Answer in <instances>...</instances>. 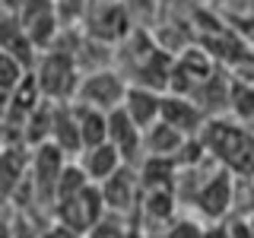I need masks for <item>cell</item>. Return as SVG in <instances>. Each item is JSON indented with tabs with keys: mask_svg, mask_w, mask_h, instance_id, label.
<instances>
[{
	"mask_svg": "<svg viewBox=\"0 0 254 238\" xmlns=\"http://www.w3.org/2000/svg\"><path fill=\"white\" fill-rule=\"evenodd\" d=\"M226 6L235 16H254V0H226Z\"/></svg>",
	"mask_w": 254,
	"mask_h": 238,
	"instance_id": "obj_21",
	"label": "cell"
},
{
	"mask_svg": "<svg viewBox=\"0 0 254 238\" xmlns=\"http://www.w3.org/2000/svg\"><path fill=\"white\" fill-rule=\"evenodd\" d=\"M48 143H54V146H58L67 159H76L79 153H83V140H79V127H76V115H73V102H54Z\"/></svg>",
	"mask_w": 254,
	"mask_h": 238,
	"instance_id": "obj_11",
	"label": "cell"
},
{
	"mask_svg": "<svg viewBox=\"0 0 254 238\" xmlns=\"http://www.w3.org/2000/svg\"><path fill=\"white\" fill-rule=\"evenodd\" d=\"M29 159L22 146H0V197H13L29 178Z\"/></svg>",
	"mask_w": 254,
	"mask_h": 238,
	"instance_id": "obj_14",
	"label": "cell"
},
{
	"mask_svg": "<svg viewBox=\"0 0 254 238\" xmlns=\"http://www.w3.org/2000/svg\"><path fill=\"white\" fill-rule=\"evenodd\" d=\"M0 238H16L13 235V226H10V222H3V219H0Z\"/></svg>",
	"mask_w": 254,
	"mask_h": 238,
	"instance_id": "obj_25",
	"label": "cell"
},
{
	"mask_svg": "<svg viewBox=\"0 0 254 238\" xmlns=\"http://www.w3.org/2000/svg\"><path fill=\"white\" fill-rule=\"evenodd\" d=\"M200 143L206 156L235 178H254V130L235 118H206Z\"/></svg>",
	"mask_w": 254,
	"mask_h": 238,
	"instance_id": "obj_1",
	"label": "cell"
},
{
	"mask_svg": "<svg viewBox=\"0 0 254 238\" xmlns=\"http://www.w3.org/2000/svg\"><path fill=\"white\" fill-rule=\"evenodd\" d=\"M105 216V203H102V194H99V184H86L83 190L64 197V200L54 203V219L61 222L64 229L76 232L83 238L89 229Z\"/></svg>",
	"mask_w": 254,
	"mask_h": 238,
	"instance_id": "obj_7",
	"label": "cell"
},
{
	"mask_svg": "<svg viewBox=\"0 0 254 238\" xmlns=\"http://www.w3.org/2000/svg\"><path fill=\"white\" fill-rule=\"evenodd\" d=\"M102 203H105V213H115V216H130L140 206V175L137 165H121L111 178H105L99 184Z\"/></svg>",
	"mask_w": 254,
	"mask_h": 238,
	"instance_id": "obj_8",
	"label": "cell"
},
{
	"mask_svg": "<svg viewBox=\"0 0 254 238\" xmlns=\"http://www.w3.org/2000/svg\"><path fill=\"white\" fill-rule=\"evenodd\" d=\"M203 238H232L222 222H203Z\"/></svg>",
	"mask_w": 254,
	"mask_h": 238,
	"instance_id": "obj_22",
	"label": "cell"
},
{
	"mask_svg": "<svg viewBox=\"0 0 254 238\" xmlns=\"http://www.w3.org/2000/svg\"><path fill=\"white\" fill-rule=\"evenodd\" d=\"M185 133H178L175 127H169L165 121H156L153 127L143 130V156H159V159H175L178 149L185 146Z\"/></svg>",
	"mask_w": 254,
	"mask_h": 238,
	"instance_id": "obj_17",
	"label": "cell"
},
{
	"mask_svg": "<svg viewBox=\"0 0 254 238\" xmlns=\"http://www.w3.org/2000/svg\"><path fill=\"white\" fill-rule=\"evenodd\" d=\"M42 238H79V235H76V232H70V229H64L61 222H54V226L48 229V232H45Z\"/></svg>",
	"mask_w": 254,
	"mask_h": 238,
	"instance_id": "obj_23",
	"label": "cell"
},
{
	"mask_svg": "<svg viewBox=\"0 0 254 238\" xmlns=\"http://www.w3.org/2000/svg\"><path fill=\"white\" fill-rule=\"evenodd\" d=\"M76 165L83 169V175L92 181V184H102L105 178H111V175L121 169L124 159H121V153H118V149L105 140V143H99V146L83 149V153L76 156Z\"/></svg>",
	"mask_w": 254,
	"mask_h": 238,
	"instance_id": "obj_13",
	"label": "cell"
},
{
	"mask_svg": "<svg viewBox=\"0 0 254 238\" xmlns=\"http://www.w3.org/2000/svg\"><path fill=\"white\" fill-rule=\"evenodd\" d=\"M235 197H238V178L226 169H213L206 178L197 184L190 194L188 206L200 222H222L229 213H235Z\"/></svg>",
	"mask_w": 254,
	"mask_h": 238,
	"instance_id": "obj_3",
	"label": "cell"
},
{
	"mask_svg": "<svg viewBox=\"0 0 254 238\" xmlns=\"http://www.w3.org/2000/svg\"><path fill=\"white\" fill-rule=\"evenodd\" d=\"M108 143L121 153L124 165H140V159H143V130L124 115V108L108 111Z\"/></svg>",
	"mask_w": 254,
	"mask_h": 238,
	"instance_id": "obj_10",
	"label": "cell"
},
{
	"mask_svg": "<svg viewBox=\"0 0 254 238\" xmlns=\"http://www.w3.org/2000/svg\"><path fill=\"white\" fill-rule=\"evenodd\" d=\"M159 121H165L169 127H175L178 133L185 137H200L203 124H206V115L200 111L190 95H181V92H165L162 95V115Z\"/></svg>",
	"mask_w": 254,
	"mask_h": 238,
	"instance_id": "obj_9",
	"label": "cell"
},
{
	"mask_svg": "<svg viewBox=\"0 0 254 238\" xmlns=\"http://www.w3.org/2000/svg\"><path fill=\"white\" fill-rule=\"evenodd\" d=\"M137 213L149 226H169L172 219H178V197L175 190L162 187V190H140V206Z\"/></svg>",
	"mask_w": 254,
	"mask_h": 238,
	"instance_id": "obj_16",
	"label": "cell"
},
{
	"mask_svg": "<svg viewBox=\"0 0 254 238\" xmlns=\"http://www.w3.org/2000/svg\"><path fill=\"white\" fill-rule=\"evenodd\" d=\"M79 29L89 38H95V42L118 48L127 38V32L133 29V19L127 16L121 0H95V3L86 6L83 19H79Z\"/></svg>",
	"mask_w": 254,
	"mask_h": 238,
	"instance_id": "obj_4",
	"label": "cell"
},
{
	"mask_svg": "<svg viewBox=\"0 0 254 238\" xmlns=\"http://www.w3.org/2000/svg\"><path fill=\"white\" fill-rule=\"evenodd\" d=\"M172 3H175V0H162V6H165V10H169V6H172Z\"/></svg>",
	"mask_w": 254,
	"mask_h": 238,
	"instance_id": "obj_26",
	"label": "cell"
},
{
	"mask_svg": "<svg viewBox=\"0 0 254 238\" xmlns=\"http://www.w3.org/2000/svg\"><path fill=\"white\" fill-rule=\"evenodd\" d=\"M127 79L121 76L118 67H102V70H89V73L79 76V86H76V95L73 102H83L89 108H99V111H115L121 108L124 95H127Z\"/></svg>",
	"mask_w": 254,
	"mask_h": 238,
	"instance_id": "obj_5",
	"label": "cell"
},
{
	"mask_svg": "<svg viewBox=\"0 0 254 238\" xmlns=\"http://www.w3.org/2000/svg\"><path fill=\"white\" fill-rule=\"evenodd\" d=\"M0 51L19 58L29 70H32V63H35V58H38L35 45H32L29 35L22 32L19 19H16V13H3V10H0Z\"/></svg>",
	"mask_w": 254,
	"mask_h": 238,
	"instance_id": "obj_15",
	"label": "cell"
},
{
	"mask_svg": "<svg viewBox=\"0 0 254 238\" xmlns=\"http://www.w3.org/2000/svg\"><path fill=\"white\" fill-rule=\"evenodd\" d=\"M159 238H203V222L197 216H178L162 229Z\"/></svg>",
	"mask_w": 254,
	"mask_h": 238,
	"instance_id": "obj_20",
	"label": "cell"
},
{
	"mask_svg": "<svg viewBox=\"0 0 254 238\" xmlns=\"http://www.w3.org/2000/svg\"><path fill=\"white\" fill-rule=\"evenodd\" d=\"M73 115H76V127H79V140H83V149L99 146V143L108 140V115L99 108H89L83 102H73Z\"/></svg>",
	"mask_w": 254,
	"mask_h": 238,
	"instance_id": "obj_18",
	"label": "cell"
},
{
	"mask_svg": "<svg viewBox=\"0 0 254 238\" xmlns=\"http://www.w3.org/2000/svg\"><path fill=\"white\" fill-rule=\"evenodd\" d=\"M35 76V86L42 92L45 102H73L76 86H79V67L73 60L70 51H61V48H48L35 58L29 70Z\"/></svg>",
	"mask_w": 254,
	"mask_h": 238,
	"instance_id": "obj_2",
	"label": "cell"
},
{
	"mask_svg": "<svg viewBox=\"0 0 254 238\" xmlns=\"http://www.w3.org/2000/svg\"><path fill=\"white\" fill-rule=\"evenodd\" d=\"M19 3H22V0H0V10H3V13H16Z\"/></svg>",
	"mask_w": 254,
	"mask_h": 238,
	"instance_id": "obj_24",
	"label": "cell"
},
{
	"mask_svg": "<svg viewBox=\"0 0 254 238\" xmlns=\"http://www.w3.org/2000/svg\"><path fill=\"white\" fill-rule=\"evenodd\" d=\"M26 73H29V67H26L19 58L0 51V95H10L16 86L26 79Z\"/></svg>",
	"mask_w": 254,
	"mask_h": 238,
	"instance_id": "obj_19",
	"label": "cell"
},
{
	"mask_svg": "<svg viewBox=\"0 0 254 238\" xmlns=\"http://www.w3.org/2000/svg\"><path fill=\"white\" fill-rule=\"evenodd\" d=\"M162 95L165 92H156V89H146V86L130 83V86H127L124 102H121V108H124V115L130 118L140 130H146V127H153L159 121V115H162Z\"/></svg>",
	"mask_w": 254,
	"mask_h": 238,
	"instance_id": "obj_12",
	"label": "cell"
},
{
	"mask_svg": "<svg viewBox=\"0 0 254 238\" xmlns=\"http://www.w3.org/2000/svg\"><path fill=\"white\" fill-rule=\"evenodd\" d=\"M251 130H254V127H251Z\"/></svg>",
	"mask_w": 254,
	"mask_h": 238,
	"instance_id": "obj_27",
	"label": "cell"
},
{
	"mask_svg": "<svg viewBox=\"0 0 254 238\" xmlns=\"http://www.w3.org/2000/svg\"><path fill=\"white\" fill-rule=\"evenodd\" d=\"M16 19H19L22 32L29 35V42L35 45L38 54L58 42V35L64 29L61 13H58V0H22L19 10H16Z\"/></svg>",
	"mask_w": 254,
	"mask_h": 238,
	"instance_id": "obj_6",
	"label": "cell"
}]
</instances>
